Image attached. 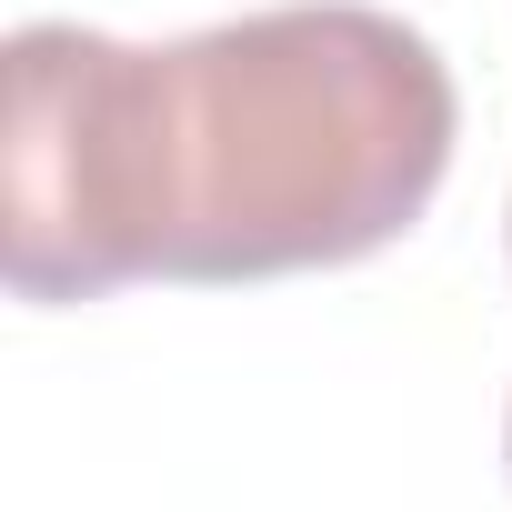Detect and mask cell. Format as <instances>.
Wrapping results in <instances>:
<instances>
[{"label": "cell", "instance_id": "cell-1", "mask_svg": "<svg viewBox=\"0 0 512 512\" xmlns=\"http://www.w3.org/2000/svg\"><path fill=\"white\" fill-rule=\"evenodd\" d=\"M442 51L362 0H282L131 51L151 282H282L402 241L452 171Z\"/></svg>", "mask_w": 512, "mask_h": 512}, {"label": "cell", "instance_id": "cell-2", "mask_svg": "<svg viewBox=\"0 0 512 512\" xmlns=\"http://www.w3.org/2000/svg\"><path fill=\"white\" fill-rule=\"evenodd\" d=\"M0 272L21 302H101L151 282L141 151H131V41L81 21L11 31V131H0Z\"/></svg>", "mask_w": 512, "mask_h": 512}, {"label": "cell", "instance_id": "cell-3", "mask_svg": "<svg viewBox=\"0 0 512 512\" xmlns=\"http://www.w3.org/2000/svg\"><path fill=\"white\" fill-rule=\"evenodd\" d=\"M502 452H512V422H502Z\"/></svg>", "mask_w": 512, "mask_h": 512}]
</instances>
